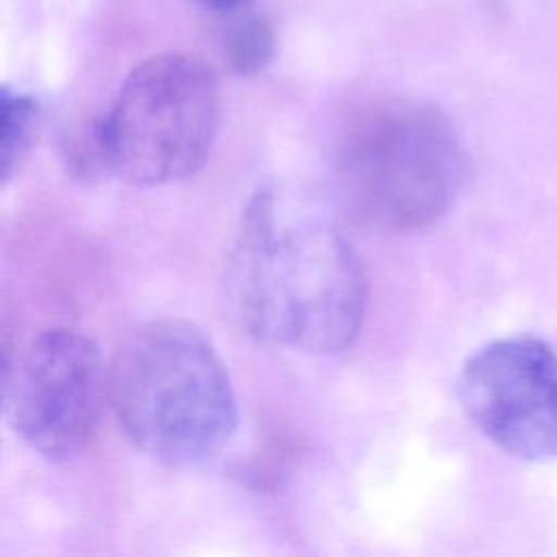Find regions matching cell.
Wrapping results in <instances>:
<instances>
[{
	"label": "cell",
	"mask_w": 557,
	"mask_h": 557,
	"mask_svg": "<svg viewBox=\"0 0 557 557\" xmlns=\"http://www.w3.org/2000/svg\"><path fill=\"white\" fill-rule=\"evenodd\" d=\"M459 400L474 426L524 461L557 459V355L537 337H503L472 352Z\"/></svg>",
	"instance_id": "cell-6"
},
{
	"label": "cell",
	"mask_w": 557,
	"mask_h": 557,
	"mask_svg": "<svg viewBox=\"0 0 557 557\" xmlns=\"http://www.w3.org/2000/svg\"><path fill=\"white\" fill-rule=\"evenodd\" d=\"M218 30V52L239 76L263 72L276 54V33L268 15L250 7L222 13Z\"/></svg>",
	"instance_id": "cell-7"
},
{
	"label": "cell",
	"mask_w": 557,
	"mask_h": 557,
	"mask_svg": "<svg viewBox=\"0 0 557 557\" xmlns=\"http://www.w3.org/2000/svg\"><path fill=\"white\" fill-rule=\"evenodd\" d=\"M2 413L35 455L61 463L89 448L104 400L109 366L96 342L72 329H48L4 352Z\"/></svg>",
	"instance_id": "cell-5"
},
{
	"label": "cell",
	"mask_w": 557,
	"mask_h": 557,
	"mask_svg": "<svg viewBox=\"0 0 557 557\" xmlns=\"http://www.w3.org/2000/svg\"><path fill=\"white\" fill-rule=\"evenodd\" d=\"M329 159L342 207L383 233L435 224L453 207L468 172L450 117L416 98L370 100L348 113Z\"/></svg>",
	"instance_id": "cell-3"
},
{
	"label": "cell",
	"mask_w": 557,
	"mask_h": 557,
	"mask_svg": "<svg viewBox=\"0 0 557 557\" xmlns=\"http://www.w3.org/2000/svg\"><path fill=\"white\" fill-rule=\"evenodd\" d=\"M220 128L218 76L202 59L161 52L137 63L87 135L67 148L76 174H111L133 187L194 176Z\"/></svg>",
	"instance_id": "cell-4"
},
{
	"label": "cell",
	"mask_w": 557,
	"mask_h": 557,
	"mask_svg": "<svg viewBox=\"0 0 557 557\" xmlns=\"http://www.w3.org/2000/svg\"><path fill=\"white\" fill-rule=\"evenodd\" d=\"M222 294L252 339L333 355L359 335L368 302L363 265L331 224L283 209L270 187L248 200L226 255Z\"/></svg>",
	"instance_id": "cell-1"
},
{
	"label": "cell",
	"mask_w": 557,
	"mask_h": 557,
	"mask_svg": "<svg viewBox=\"0 0 557 557\" xmlns=\"http://www.w3.org/2000/svg\"><path fill=\"white\" fill-rule=\"evenodd\" d=\"M2 104V183L7 185L26 163L39 133L41 109L39 102L20 89L2 85L0 91Z\"/></svg>",
	"instance_id": "cell-8"
},
{
	"label": "cell",
	"mask_w": 557,
	"mask_h": 557,
	"mask_svg": "<svg viewBox=\"0 0 557 557\" xmlns=\"http://www.w3.org/2000/svg\"><path fill=\"white\" fill-rule=\"evenodd\" d=\"M211 11H218V13H228V11H237V9H244V7H250L252 0H194Z\"/></svg>",
	"instance_id": "cell-9"
},
{
	"label": "cell",
	"mask_w": 557,
	"mask_h": 557,
	"mask_svg": "<svg viewBox=\"0 0 557 557\" xmlns=\"http://www.w3.org/2000/svg\"><path fill=\"white\" fill-rule=\"evenodd\" d=\"M146 457L185 468L215 457L237 429V398L211 339L185 320L131 331L109 361V400Z\"/></svg>",
	"instance_id": "cell-2"
}]
</instances>
